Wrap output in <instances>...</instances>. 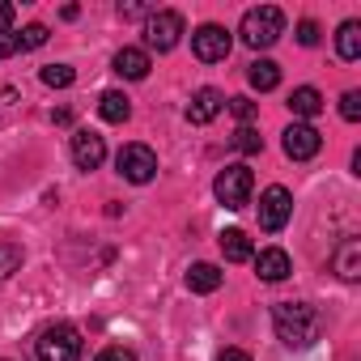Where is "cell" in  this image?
I'll list each match as a JSON object with an SVG mask.
<instances>
[{"label": "cell", "instance_id": "obj_6", "mask_svg": "<svg viewBox=\"0 0 361 361\" xmlns=\"http://www.w3.org/2000/svg\"><path fill=\"white\" fill-rule=\"evenodd\" d=\"M119 174L128 178V183H153V174H157V153L149 145H123L119 157H115Z\"/></svg>", "mask_w": 361, "mask_h": 361}, {"label": "cell", "instance_id": "obj_12", "mask_svg": "<svg viewBox=\"0 0 361 361\" xmlns=\"http://www.w3.org/2000/svg\"><path fill=\"white\" fill-rule=\"evenodd\" d=\"M331 268H336V276L340 281H361V238H344L340 247H336V259H331Z\"/></svg>", "mask_w": 361, "mask_h": 361}, {"label": "cell", "instance_id": "obj_30", "mask_svg": "<svg viewBox=\"0 0 361 361\" xmlns=\"http://www.w3.org/2000/svg\"><path fill=\"white\" fill-rule=\"evenodd\" d=\"M98 361H136L128 348H106V353H98Z\"/></svg>", "mask_w": 361, "mask_h": 361}, {"label": "cell", "instance_id": "obj_3", "mask_svg": "<svg viewBox=\"0 0 361 361\" xmlns=\"http://www.w3.org/2000/svg\"><path fill=\"white\" fill-rule=\"evenodd\" d=\"M35 357L39 361H81V331L73 323L43 327V336L35 340Z\"/></svg>", "mask_w": 361, "mask_h": 361}, {"label": "cell", "instance_id": "obj_11", "mask_svg": "<svg viewBox=\"0 0 361 361\" xmlns=\"http://www.w3.org/2000/svg\"><path fill=\"white\" fill-rule=\"evenodd\" d=\"M221 111H226V98H221V90L204 85V90H196V94H192L188 119H192V123H213V119H217Z\"/></svg>", "mask_w": 361, "mask_h": 361}, {"label": "cell", "instance_id": "obj_26", "mask_svg": "<svg viewBox=\"0 0 361 361\" xmlns=\"http://www.w3.org/2000/svg\"><path fill=\"white\" fill-rule=\"evenodd\" d=\"M226 106H230V111H234L243 123H251V115H255V102H251V98H230Z\"/></svg>", "mask_w": 361, "mask_h": 361}, {"label": "cell", "instance_id": "obj_24", "mask_svg": "<svg viewBox=\"0 0 361 361\" xmlns=\"http://www.w3.org/2000/svg\"><path fill=\"white\" fill-rule=\"evenodd\" d=\"M234 149H238V153H259V149H264V136H259L251 123H243V128L234 132Z\"/></svg>", "mask_w": 361, "mask_h": 361}, {"label": "cell", "instance_id": "obj_16", "mask_svg": "<svg viewBox=\"0 0 361 361\" xmlns=\"http://www.w3.org/2000/svg\"><path fill=\"white\" fill-rule=\"evenodd\" d=\"M289 111H293L298 119H314V115L323 111V94H319L314 85H302V90L289 94Z\"/></svg>", "mask_w": 361, "mask_h": 361}, {"label": "cell", "instance_id": "obj_10", "mask_svg": "<svg viewBox=\"0 0 361 361\" xmlns=\"http://www.w3.org/2000/svg\"><path fill=\"white\" fill-rule=\"evenodd\" d=\"M73 161L81 166V170H98L102 161H106V145H102V136L98 132H73Z\"/></svg>", "mask_w": 361, "mask_h": 361}, {"label": "cell", "instance_id": "obj_31", "mask_svg": "<svg viewBox=\"0 0 361 361\" xmlns=\"http://www.w3.org/2000/svg\"><path fill=\"white\" fill-rule=\"evenodd\" d=\"M221 361H251V357H247L243 348H226V353H221Z\"/></svg>", "mask_w": 361, "mask_h": 361}, {"label": "cell", "instance_id": "obj_32", "mask_svg": "<svg viewBox=\"0 0 361 361\" xmlns=\"http://www.w3.org/2000/svg\"><path fill=\"white\" fill-rule=\"evenodd\" d=\"M13 51H18V47H13V39H0V60H9Z\"/></svg>", "mask_w": 361, "mask_h": 361}, {"label": "cell", "instance_id": "obj_19", "mask_svg": "<svg viewBox=\"0 0 361 361\" xmlns=\"http://www.w3.org/2000/svg\"><path fill=\"white\" fill-rule=\"evenodd\" d=\"M336 51H340V60H361V22H344L340 30H336Z\"/></svg>", "mask_w": 361, "mask_h": 361}, {"label": "cell", "instance_id": "obj_13", "mask_svg": "<svg viewBox=\"0 0 361 361\" xmlns=\"http://www.w3.org/2000/svg\"><path fill=\"white\" fill-rule=\"evenodd\" d=\"M255 272H259V281H285L289 272H293V264H289V255L281 251V247H268V251H259L255 255Z\"/></svg>", "mask_w": 361, "mask_h": 361}, {"label": "cell", "instance_id": "obj_21", "mask_svg": "<svg viewBox=\"0 0 361 361\" xmlns=\"http://www.w3.org/2000/svg\"><path fill=\"white\" fill-rule=\"evenodd\" d=\"M47 43V26L43 22H35V26H26L22 35H13V47L18 51H35V47H43Z\"/></svg>", "mask_w": 361, "mask_h": 361}, {"label": "cell", "instance_id": "obj_23", "mask_svg": "<svg viewBox=\"0 0 361 361\" xmlns=\"http://www.w3.org/2000/svg\"><path fill=\"white\" fill-rule=\"evenodd\" d=\"M22 268V247L18 243H0V281H9Z\"/></svg>", "mask_w": 361, "mask_h": 361}, {"label": "cell", "instance_id": "obj_15", "mask_svg": "<svg viewBox=\"0 0 361 361\" xmlns=\"http://www.w3.org/2000/svg\"><path fill=\"white\" fill-rule=\"evenodd\" d=\"M98 115H102L106 123H128V115H132V98L119 94V90H106V94L98 98Z\"/></svg>", "mask_w": 361, "mask_h": 361}, {"label": "cell", "instance_id": "obj_17", "mask_svg": "<svg viewBox=\"0 0 361 361\" xmlns=\"http://www.w3.org/2000/svg\"><path fill=\"white\" fill-rule=\"evenodd\" d=\"M221 255L230 264H247V259H255V247H251V238L243 230H226L221 234Z\"/></svg>", "mask_w": 361, "mask_h": 361}, {"label": "cell", "instance_id": "obj_9", "mask_svg": "<svg viewBox=\"0 0 361 361\" xmlns=\"http://www.w3.org/2000/svg\"><path fill=\"white\" fill-rule=\"evenodd\" d=\"M319 149H323V136H319L310 123H289V128H285V157L310 161Z\"/></svg>", "mask_w": 361, "mask_h": 361}, {"label": "cell", "instance_id": "obj_18", "mask_svg": "<svg viewBox=\"0 0 361 361\" xmlns=\"http://www.w3.org/2000/svg\"><path fill=\"white\" fill-rule=\"evenodd\" d=\"M188 289H192V293H213V289H221V268H217V264H192V268H188Z\"/></svg>", "mask_w": 361, "mask_h": 361}, {"label": "cell", "instance_id": "obj_5", "mask_svg": "<svg viewBox=\"0 0 361 361\" xmlns=\"http://www.w3.org/2000/svg\"><path fill=\"white\" fill-rule=\"evenodd\" d=\"M178 39H183V13H174V9L149 13V22H145V47L149 51H170V47H178Z\"/></svg>", "mask_w": 361, "mask_h": 361}, {"label": "cell", "instance_id": "obj_20", "mask_svg": "<svg viewBox=\"0 0 361 361\" xmlns=\"http://www.w3.org/2000/svg\"><path fill=\"white\" fill-rule=\"evenodd\" d=\"M247 81H251V90L268 94V90H276V85H281V68H276L272 60H255V64L247 68Z\"/></svg>", "mask_w": 361, "mask_h": 361}, {"label": "cell", "instance_id": "obj_8", "mask_svg": "<svg viewBox=\"0 0 361 361\" xmlns=\"http://www.w3.org/2000/svg\"><path fill=\"white\" fill-rule=\"evenodd\" d=\"M289 217H293V196H289L285 188H268V192L259 196V226H264L268 234H276V230L289 226Z\"/></svg>", "mask_w": 361, "mask_h": 361}, {"label": "cell", "instance_id": "obj_28", "mask_svg": "<svg viewBox=\"0 0 361 361\" xmlns=\"http://www.w3.org/2000/svg\"><path fill=\"white\" fill-rule=\"evenodd\" d=\"M13 18H18V9L9 5V0H0V39H5V35L13 30Z\"/></svg>", "mask_w": 361, "mask_h": 361}, {"label": "cell", "instance_id": "obj_14", "mask_svg": "<svg viewBox=\"0 0 361 361\" xmlns=\"http://www.w3.org/2000/svg\"><path fill=\"white\" fill-rule=\"evenodd\" d=\"M115 73L128 77V81H145V77H149V51H140V47H123V51L115 56Z\"/></svg>", "mask_w": 361, "mask_h": 361}, {"label": "cell", "instance_id": "obj_2", "mask_svg": "<svg viewBox=\"0 0 361 361\" xmlns=\"http://www.w3.org/2000/svg\"><path fill=\"white\" fill-rule=\"evenodd\" d=\"M281 35H285V13H281L276 5H259V9H247V13H243L238 39H243L247 47L264 51V47H272Z\"/></svg>", "mask_w": 361, "mask_h": 361}, {"label": "cell", "instance_id": "obj_4", "mask_svg": "<svg viewBox=\"0 0 361 361\" xmlns=\"http://www.w3.org/2000/svg\"><path fill=\"white\" fill-rule=\"evenodd\" d=\"M213 192H217V200L226 204V209H247L251 204V192H255V174L243 166V161H234V166H226L221 174H217V183H213Z\"/></svg>", "mask_w": 361, "mask_h": 361}, {"label": "cell", "instance_id": "obj_25", "mask_svg": "<svg viewBox=\"0 0 361 361\" xmlns=\"http://www.w3.org/2000/svg\"><path fill=\"white\" fill-rule=\"evenodd\" d=\"M340 115H344L348 123H357V119H361V90H348V94L340 98Z\"/></svg>", "mask_w": 361, "mask_h": 361}, {"label": "cell", "instance_id": "obj_22", "mask_svg": "<svg viewBox=\"0 0 361 361\" xmlns=\"http://www.w3.org/2000/svg\"><path fill=\"white\" fill-rule=\"evenodd\" d=\"M39 77H43V85H51V90H68V85L77 81V73H73L68 64H47Z\"/></svg>", "mask_w": 361, "mask_h": 361}, {"label": "cell", "instance_id": "obj_1", "mask_svg": "<svg viewBox=\"0 0 361 361\" xmlns=\"http://www.w3.org/2000/svg\"><path fill=\"white\" fill-rule=\"evenodd\" d=\"M272 327H276V340L285 348H310L323 331V319L306 302H276L272 306Z\"/></svg>", "mask_w": 361, "mask_h": 361}, {"label": "cell", "instance_id": "obj_29", "mask_svg": "<svg viewBox=\"0 0 361 361\" xmlns=\"http://www.w3.org/2000/svg\"><path fill=\"white\" fill-rule=\"evenodd\" d=\"M119 18H128V22H136V18H149V5H119Z\"/></svg>", "mask_w": 361, "mask_h": 361}, {"label": "cell", "instance_id": "obj_7", "mask_svg": "<svg viewBox=\"0 0 361 361\" xmlns=\"http://www.w3.org/2000/svg\"><path fill=\"white\" fill-rule=\"evenodd\" d=\"M230 47H234V39H230V30L217 26V22H204V26L192 35V51H196V60H204V64H221V60L230 56Z\"/></svg>", "mask_w": 361, "mask_h": 361}, {"label": "cell", "instance_id": "obj_27", "mask_svg": "<svg viewBox=\"0 0 361 361\" xmlns=\"http://www.w3.org/2000/svg\"><path fill=\"white\" fill-rule=\"evenodd\" d=\"M298 43L302 47H314L319 43V26L314 22H298Z\"/></svg>", "mask_w": 361, "mask_h": 361}]
</instances>
